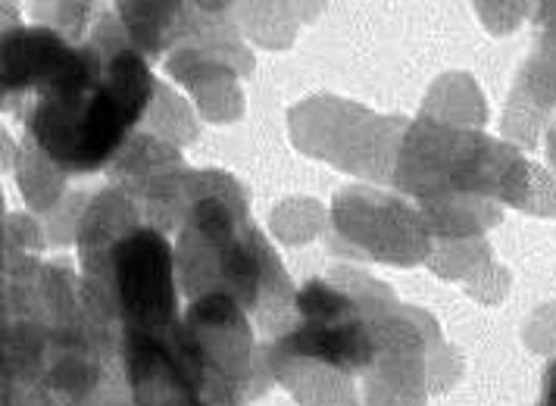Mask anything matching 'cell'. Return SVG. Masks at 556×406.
Segmentation results:
<instances>
[{
  "label": "cell",
  "instance_id": "6da1fadb",
  "mask_svg": "<svg viewBox=\"0 0 556 406\" xmlns=\"http://www.w3.org/2000/svg\"><path fill=\"white\" fill-rule=\"evenodd\" d=\"M38 88L41 101L31 116L38 144L70 169H94L141 116L151 76L131 51L103 60V66L88 53L63 51Z\"/></svg>",
  "mask_w": 556,
  "mask_h": 406
},
{
  "label": "cell",
  "instance_id": "7a4b0ae2",
  "mask_svg": "<svg viewBox=\"0 0 556 406\" xmlns=\"http://www.w3.org/2000/svg\"><path fill=\"white\" fill-rule=\"evenodd\" d=\"M116 291L135 329L163 326L173 313L169 248L156 231H135L116 248Z\"/></svg>",
  "mask_w": 556,
  "mask_h": 406
},
{
  "label": "cell",
  "instance_id": "3957f363",
  "mask_svg": "<svg viewBox=\"0 0 556 406\" xmlns=\"http://www.w3.org/2000/svg\"><path fill=\"white\" fill-rule=\"evenodd\" d=\"M128 363L135 369L144 406H201L185 391V381L178 379L173 359L151 341H135Z\"/></svg>",
  "mask_w": 556,
  "mask_h": 406
},
{
  "label": "cell",
  "instance_id": "277c9868",
  "mask_svg": "<svg viewBox=\"0 0 556 406\" xmlns=\"http://www.w3.org/2000/svg\"><path fill=\"white\" fill-rule=\"evenodd\" d=\"M344 316V313H341ZM341 316L309 319L301 331V351L309 356H323L338 366H356L369 356V341L356 322H344Z\"/></svg>",
  "mask_w": 556,
  "mask_h": 406
},
{
  "label": "cell",
  "instance_id": "5b68a950",
  "mask_svg": "<svg viewBox=\"0 0 556 406\" xmlns=\"http://www.w3.org/2000/svg\"><path fill=\"white\" fill-rule=\"evenodd\" d=\"M547 406H556V369L554 379H551V388H547Z\"/></svg>",
  "mask_w": 556,
  "mask_h": 406
}]
</instances>
